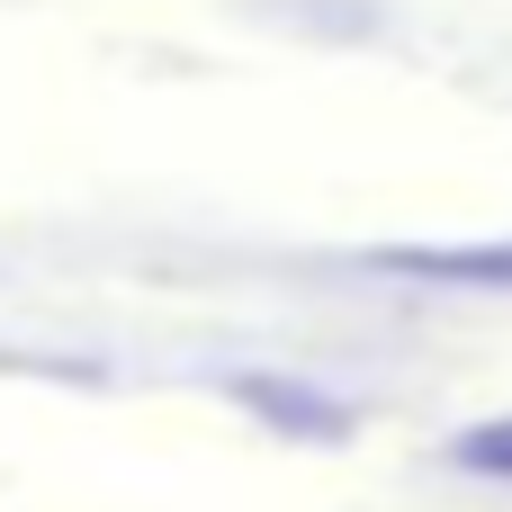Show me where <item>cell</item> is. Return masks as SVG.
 <instances>
[{"label": "cell", "mask_w": 512, "mask_h": 512, "mask_svg": "<svg viewBox=\"0 0 512 512\" xmlns=\"http://www.w3.org/2000/svg\"><path fill=\"white\" fill-rule=\"evenodd\" d=\"M369 270L423 288H512V243H387L369 252Z\"/></svg>", "instance_id": "cell-1"}, {"label": "cell", "mask_w": 512, "mask_h": 512, "mask_svg": "<svg viewBox=\"0 0 512 512\" xmlns=\"http://www.w3.org/2000/svg\"><path fill=\"white\" fill-rule=\"evenodd\" d=\"M243 396H252V405H270L279 423H288V414H306V423H315V441H333V432H342V414H333V405H315L306 387H243Z\"/></svg>", "instance_id": "cell-2"}, {"label": "cell", "mask_w": 512, "mask_h": 512, "mask_svg": "<svg viewBox=\"0 0 512 512\" xmlns=\"http://www.w3.org/2000/svg\"><path fill=\"white\" fill-rule=\"evenodd\" d=\"M459 468H477V477H512V423H477V432L459 441Z\"/></svg>", "instance_id": "cell-3"}]
</instances>
